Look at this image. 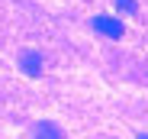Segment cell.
Wrapping results in <instances>:
<instances>
[{
	"label": "cell",
	"instance_id": "1",
	"mask_svg": "<svg viewBox=\"0 0 148 139\" xmlns=\"http://www.w3.org/2000/svg\"><path fill=\"white\" fill-rule=\"evenodd\" d=\"M90 26H93L97 33L110 36V39H122V33H126V26H122L116 16H93V19H90Z\"/></svg>",
	"mask_w": 148,
	"mask_h": 139
},
{
	"label": "cell",
	"instance_id": "2",
	"mask_svg": "<svg viewBox=\"0 0 148 139\" xmlns=\"http://www.w3.org/2000/svg\"><path fill=\"white\" fill-rule=\"evenodd\" d=\"M19 68H23L26 78H39V75H42V52L23 49V52H19Z\"/></svg>",
	"mask_w": 148,
	"mask_h": 139
},
{
	"label": "cell",
	"instance_id": "3",
	"mask_svg": "<svg viewBox=\"0 0 148 139\" xmlns=\"http://www.w3.org/2000/svg\"><path fill=\"white\" fill-rule=\"evenodd\" d=\"M32 139H64V133H61L58 123L42 120V123H36V129H32Z\"/></svg>",
	"mask_w": 148,
	"mask_h": 139
},
{
	"label": "cell",
	"instance_id": "4",
	"mask_svg": "<svg viewBox=\"0 0 148 139\" xmlns=\"http://www.w3.org/2000/svg\"><path fill=\"white\" fill-rule=\"evenodd\" d=\"M116 10H119V13H135L138 3H135V0H116Z\"/></svg>",
	"mask_w": 148,
	"mask_h": 139
},
{
	"label": "cell",
	"instance_id": "5",
	"mask_svg": "<svg viewBox=\"0 0 148 139\" xmlns=\"http://www.w3.org/2000/svg\"><path fill=\"white\" fill-rule=\"evenodd\" d=\"M135 139H148V136H145V133H138V136H135Z\"/></svg>",
	"mask_w": 148,
	"mask_h": 139
}]
</instances>
